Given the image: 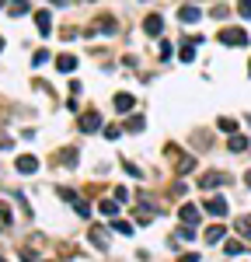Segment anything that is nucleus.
Wrapping results in <instances>:
<instances>
[{
  "label": "nucleus",
  "instance_id": "f257e3e1",
  "mask_svg": "<svg viewBox=\"0 0 251 262\" xmlns=\"http://www.w3.org/2000/svg\"><path fill=\"white\" fill-rule=\"evenodd\" d=\"M220 42L223 46H248V32L244 28H223L220 32Z\"/></svg>",
  "mask_w": 251,
  "mask_h": 262
},
{
  "label": "nucleus",
  "instance_id": "f03ea898",
  "mask_svg": "<svg viewBox=\"0 0 251 262\" xmlns=\"http://www.w3.org/2000/svg\"><path fill=\"white\" fill-rule=\"evenodd\" d=\"M230 175H220V171H202L199 175V189H213V185H227Z\"/></svg>",
  "mask_w": 251,
  "mask_h": 262
},
{
  "label": "nucleus",
  "instance_id": "7ed1b4c3",
  "mask_svg": "<svg viewBox=\"0 0 251 262\" xmlns=\"http://www.w3.org/2000/svg\"><path fill=\"white\" fill-rule=\"evenodd\" d=\"M101 126V116H98V112H84V116H80V130L84 133H94Z\"/></svg>",
  "mask_w": 251,
  "mask_h": 262
},
{
  "label": "nucleus",
  "instance_id": "20e7f679",
  "mask_svg": "<svg viewBox=\"0 0 251 262\" xmlns=\"http://www.w3.org/2000/svg\"><path fill=\"white\" fill-rule=\"evenodd\" d=\"M206 213H213V217H223V213H227V199H223V196H213V199H206Z\"/></svg>",
  "mask_w": 251,
  "mask_h": 262
},
{
  "label": "nucleus",
  "instance_id": "39448f33",
  "mask_svg": "<svg viewBox=\"0 0 251 262\" xmlns=\"http://www.w3.org/2000/svg\"><path fill=\"white\" fill-rule=\"evenodd\" d=\"M18 171H21V175H31V171H38V158H31V154H21V158H18Z\"/></svg>",
  "mask_w": 251,
  "mask_h": 262
},
{
  "label": "nucleus",
  "instance_id": "423d86ee",
  "mask_svg": "<svg viewBox=\"0 0 251 262\" xmlns=\"http://www.w3.org/2000/svg\"><path fill=\"white\" fill-rule=\"evenodd\" d=\"M178 217H182L185 228H195V224H199V210H195V206H182V210H178Z\"/></svg>",
  "mask_w": 251,
  "mask_h": 262
},
{
  "label": "nucleus",
  "instance_id": "0eeeda50",
  "mask_svg": "<svg viewBox=\"0 0 251 262\" xmlns=\"http://www.w3.org/2000/svg\"><path fill=\"white\" fill-rule=\"evenodd\" d=\"M143 32L150 35V39H157V35L164 32V25H160V18H157V14H150V18L143 21Z\"/></svg>",
  "mask_w": 251,
  "mask_h": 262
},
{
  "label": "nucleus",
  "instance_id": "6e6552de",
  "mask_svg": "<svg viewBox=\"0 0 251 262\" xmlns=\"http://www.w3.org/2000/svg\"><path fill=\"white\" fill-rule=\"evenodd\" d=\"M35 25H38V35H49V32H53V18H49V11H38V14H35Z\"/></svg>",
  "mask_w": 251,
  "mask_h": 262
},
{
  "label": "nucleus",
  "instance_id": "1a4fd4ad",
  "mask_svg": "<svg viewBox=\"0 0 251 262\" xmlns=\"http://www.w3.org/2000/svg\"><path fill=\"white\" fill-rule=\"evenodd\" d=\"M178 18H182L185 25H195L202 14H199V7H192V4H188V7H182V11H178Z\"/></svg>",
  "mask_w": 251,
  "mask_h": 262
},
{
  "label": "nucleus",
  "instance_id": "9d476101",
  "mask_svg": "<svg viewBox=\"0 0 251 262\" xmlns=\"http://www.w3.org/2000/svg\"><path fill=\"white\" fill-rule=\"evenodd\" d=\"M133 105H136L133 95H115V108H119V112H133Z\"/></svg>",
  "mask_w": 251,
  "mask_h": 262
},
{
  "label": "nucleus",
  "instance_id": "9b49d317",
  "mask_svg": "<svg viewBox=\"0 0 251 262\" xmlns=\"http://www.w3.org/2000/svg\"><path fill=\"white\" fill-rule=\"evenodd\" d=\"M230 151H234V154H241V151H248V136H241V133H234V136H230Z\"/></svg>",
  "mask_w": 251,
  "mask_h": 262
},
{
  "label": "nucleus",
  "instance_id": "f8f14e48",
  "mask_svg": "<svg viewBox=\"0 0 251 262\" xmlns=\"http://www.w3.org/2000/svg\"><path fill=\"white\" fill-rule=\"evenodd\" d=\"M195 42H199V39H192L188 46H182V53H178V56H182V63H192V60H195Z\"/></svg>",
  "mask_w": 251,
  "mask_h": 262
},
{
  "label": "nucleus",
  "instance_id": "ddd939ff",
  "mask_svg": "<svg viewBox=\"0 0 251 262\" xmlns=\"http://www.w3.org/2000/svg\"><path fill=\"white\" fill-rule=\"evenodd\" d=\"M56 66H60V70H63V73H70V70H73V66H77V60H73V56H70V53H63V56H60V60H56Z\"/></svg>",
  "mask_w": 251,
  "mask_h": 262
},
{
  "label": "nucleus",
  "instance_id": "4468645a",
  "mask_svg": "<svg viewBox=\"0 0 251 262\" xmlns=\"http://www.w3.org/2000/svg\"><path fill=\"white\" fill-rule=\"evenodd\" d=\"M192 168H195V161H192L188 154H178V175H188Z\"/></svg>",
  "mask_w": 251,
  "mask_h": 262
},
{
  "label": "nucleus",
  "instance_id": "2eb2a0df",
  "mask_svg": "<svg viewBox=\"0 0 251 262\" xmlns=\"http://www.w3.org/2000/svg\"><path fill=\"white\" fill-rule=\"evenodd\" d=\"M91 241H98V248H108V231H101V228H91Z\"/></svg>",
  "mask_w": 251,
  "mask_h": 262
},
{
  "label": "nucleus",
  "instance_id": "dca6fc26",
  "mask_svg": "<svg viewBox=\"0 0 251 262\" xmlns=\"http://www.w3.org/2000/svg\"><path fill=\"white\" fill-rule=\"evenodd\" d=\"M234 228H237L244 238H251V217H237V220H234Z\"/></svg>",
  "mask_w": 251,
  "mask_h": 262
},
{
  "label": "nucleus",
  "instance_id": "f3484780",
  "mask_svg": "<svg viewBox=\"0 0 251 262\" xmlns=\"http://www.w3.org/2000/svg\"><path fill=\"white\" fill-rule=\"evenodd\" d=\"M11 14H14V18L28 14V0H11Z\"/></svg>",
  "mask_w": 251,
  "mask_h": 262
},
{
  "label": "nucleus",
  "instance_id": "a211bd4d",
  "mask_svg": "<svg viewBox=\"0 0 251 262\" xmlns=\"http://www.w3.org/2000/svg\"><path fill=\"white\" fill-rule=\"evenodd\" d=\"M112 231H119V234H133V224H129V220H112Z\"/></svg>",
  "mask_w": 251,
  "mask_h": 262
},
{
  "label": "nucleus",
  "instance_id": "6ab92c4d",
  "mask_svg": "<svg viewBox=\"0 0 251 262\" xmlns=\"http://www.w3.org/2000/svg\"><path fill=\"white\" fill-rule=\"evenodd\" d=\"M98 210H101L105 217H115V213H119V203H112V199H101V206H98Z\"/></svg>",
  "mask_w": 251,
  "mask_h": 262
},
{
  "label": "nucleus",
  "instance_id": "aec40b11",
  "mask_svg": "<svg viewBox=\"0 0 251 262\" xmlns=\"http://www.w3.org/2000/svg\"><path fill=\"white\" fill-rule=\"evenodd\" d=\"M223 234H227V231H223V228H220V224H217V228H209V231H206V241H209V245H213V241H220Z\"/></svg>",
  "mask_w": 251,
  "mask_h": 262
},
{
  "label": "nucleus",
  "instance_id": "412c9836",
  "mask_svg": "<svg viewBox=\"0 0 251 262\" xmlns=\"http://www.w3.org/2000/svg\"><path fill=\"white\" fill-rule=\"evenodd\" d=\"M7 224H11V206L0 203V228H7Z\"/></svg>",
  "mask_w": 251,
  "mask_h": 262
},
{
  "label": "nucleus",
  "instance_id": "4be33fe9",
  "mask_svg": "<svg viewBox=\"0 0 251 262\" xmlns=\"http://www.w3.org/2000/svg\"><path fill=\"white\" fill-rule=\"evenodd\" d=\"M60 158H63V164H66V168H73V164H77V151H73V147H70V151H63Z\"/></svg>",
  "mask_w": 251,
  "mask_h": 262
},
{
  "label": "nucleus",
  "instance_id": "5701e85b",
  "mask_svg": "<svg viewBox=\"0 0 251 262\" xmlns=\"http://www.w3.org/2000/svg\"><path fill=\"white\" fill-rule=\"evenodd\" d=\"M98 28H101V32H115V18H108V14L98 18Z\"/></svg>",
  "mask_w": 251,
  "mask_h": 262
},
{
  "label": "nucleus",
  "instance_id": "b1692460",
  "mask_svg": "<svg viewBox=\"0 0 251 262\" xmlns=\"http://www.w3.org/2000/svg\"><path fill=\"white\" fill-rule=\"evenodd\" d=\"M220 130H227V133L234 136V133H237V119H227V116H223V119H220Z\"/></svg>",
  "mask_w": 251,
  "mask_h": 262
},
{
  "label": "nucleus",
  "instance_id": "393cba45",
  "mask_svg": "<svg viewBox=\"0 0 251 262\" xmlns=\"http://www.w3.org/2000/svg\"><path fill=\"white\" fill-rule=\"evenodd\" d=\"M31 63H35V66H42V63H49V53H46V49H38V53L31 56Z\"/></svg>",
  "mask_w": 251,
  "mask_h": 262
},
{
  "label": "nucleus",
  "instance_id": "a878e982",
  "mask_svg": "<svg viewBox=\"0 0 251 262\" xmlns=\"http://www.w3.org/2000/svg\"><path fill=\"white\" fill-rule=\"evenodd\" d=\"M237 11H241V18H251V0H237Z\"/></svg>",
  "mask_w": 251,
  "mask_h": 262
},
{
  "label": "nucleus",
  "instance_id": "bb28decb",
  "mask_svg": "<svg viewBox=\"0 0 251 262\" xmlns=\"http://www.w3.org/2000/svg\"><path fill=\"white\" fill-rule=\"evenodd\" d=\"M126 130H133V133H136V130H143V116H133L129 123H126Z\"/></svg>",
  "mask_w": 251,
  "mask_h": 262
},
{
  "label": "nucleus",
  "instance_id": "cd10ccee",
  "mask_svg": "<svg viewBox=\"0 0 251 262\" xmlns=\"http://www.w3.org/2000/svg\"><path fill=\"white\" fill-rule=\"evenodd\" d=\"M241 252H244L241 241H230V245H227V255H241Z\"/></svg>",
  "mask_w": 251,
  "mask_h": 262
},
{
  "label": "nucleus",
  "instance_id": "c85d7f7f",
  "mask_svg": "<svg viewBox=\"0 0 251 262\" xmlns=\"http://www.w3.org/2000/svg\"><path fill=\"white\" fill-rule=\"evenodd\" d=\"M119 133H122L119 126H108V130H105V136H108V140H119Z\"/></svg>",
  "mask_w": 251,
  "mask_h": 262
},
{
  "label": "nucleus",
  "instance_id": "c756f323",
  "mask_svg": "<svg viewBox=\"0 0 251 262\" xmlns=\"http://www.w3.org/2000/svg\"><path fill=\"white\" fill-rule=\"evenodd\" d=\"M0 147H4V151H7V147H14V140H11V136H4V133H0Z\"/></svg>",
  "mask_w": 251,
  "mask_h": 262
},
{
  "label": "nucleus",
  "instance_id": "7c9ffc66",
  "mask_svg": "<svg viewBox=\"0 0 251 262\" xmlns=\"http://www.w3.org/2000/svg\"><path fill=\"white\" fill-rule=\"evenodd\" d=\"M178 262H199V255H195V252H192V255H182V259H178Z\"/></svg>",
  "mask_w": 251,
  "mask_h": 262
},
{
  "label": "nucleus",
  "instance_id": "2f4dec72",
  "mask_svg": "<svg viewBox=\"0 0 251 262\" xmlns=\"http://www.w3.org/2000/svg\"><path fill=\"white\" fill-rule=\"evenodd\" d=\"M244 182H248V185H251V171H248V175H244Z\"/></svg>",
  "mask_w": 251,
  "mask_h": 262
},
{
  "label": "nucleus",
  "instance_id": "473e14b6",
  "mask_svg": "<svg viewBox=\"0 0 251 262\" xmlns=\"http://www.w3.org/2000/svg\"><path fill=\"white\" fill-rule=\"evenodd\" d=\"M4 4H7V0H0V7H4Z\"/></svg>",
  "mask_w": 251,
  "mask_h": 262
},
{
  "label": "nucleus",
  "instance_id": "72a5a7b5",
  "mask_svg": "<svg viewBox=\"0 0 251 262\" xmlns=\"http://www.w3.org/2000/svg\"><path fill=\"white\" fill-rule=\"evenodd\" d=\"M0 49H4V39H0Z\"/></svg>",
  "mask_w": 251,
  "mask_h": 262
},
{
  "label": "nucleus",
  "instance_id": "f704fd0d",
  "mask_svg": "<svg viewBox=\"0 0 251 262\" xmlns=\"http://www.w3.org/2000/svg\"><path fill=\"white\" fill-rule=\"evenodd\" d=\"M248 73H251V63H248Z\"/></svg>",
  "mask_w": 251,
  "mask_h": 262
},
{
  "label": "nucleus",
  "instance_id": "c9c22d12",
  "mask_svg": "<svg viewBox=\"0 0 251 262\" xmlns=\"http://www.w3.org/2000/svg\"><path fill=\"white\" fill-rule=\"evenodd\" d=\"M0 262H4V259H0Z\"/></svg>",
  "mask_w": 251,
  "mask_h": 262
}]
</instances>
